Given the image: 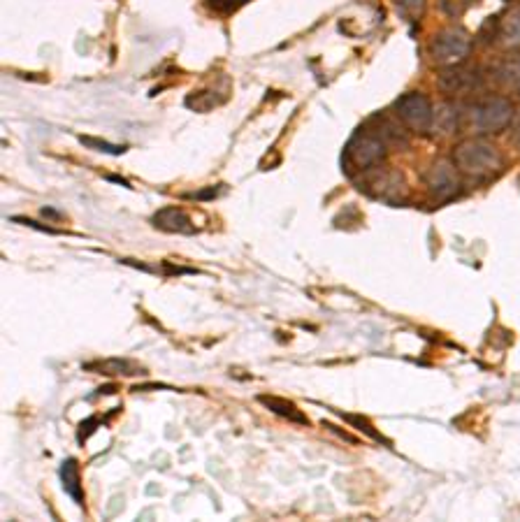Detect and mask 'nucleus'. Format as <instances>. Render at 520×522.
<instances>
[{
	"instance_id": "1",
	"label": "nucleus",
	"mask_w": 520,
	"mask_h": 522,
	"mask_svg": "<svg viewBox=\"0 0 520 522\" xmlns=\"http://www.w3.org/2000/svg\"><path fill=\"white\" fill-rule=\"evenodd\" d=\"M451 161L462 177L474 181H490L504 170V158L495 144L483 137H469L453 149Z\"/></svg>"
},
{
	"instance_id": "4",
	"label": "nucleus",
	"mask_w": 520,
	"mask_h": 522,
	"mask_svg": "<svg viewBox=\"0 0 520 522\" xmlns=\"http://www.w3.org/2000/svg\"><path fill=\"white\" fill-rule=\"evenodd\" d=\"M516 121L514 103L504 96H490L472 107V126L479 135H497Z\"/></svg>"
},
{
	"instance_id": "8",
	"label": "nucleus",
	"mask_w": 520,
	"mask_h": 522,
	"mask_svg": "<svg viewBox=\"0 0 520 522\" xmlns=\"http://www.w3.org/2000/svg\"><path fill=\"white\" fill-rule=\"evenodd\" d=\"M481 75L476 68H469V65H451V68H444L442 75L437 79L439 91L444 96H465V93H472L479 89Z\"/></svg>"
},
{
	"instance_id": "7",
	"label": "nucleus",
	"mask_w": 520,
	"mask_h": 522,
	"mask_svg": "<svg viewBox=\"0 0 520 522\" xmlns=\"http://www.w3.org/2000/svg\"><path fill=\"white\" fill-rule=\"evenodd\" d=\"M462 174L455 168L449 158H437L435 163L428 165V170L423 172V184L428 186L432 198L437 200H453L458 198L462 191Z\"/></svg>"
},
{
	"instance_id": "6",
	"label": "nucleus",
	"mask_w": 520,
	"mask_h": 522,
	"mask_svg": "<svg viewBox=\"0 0 520 522\" xmlns=\"http://www.w3.org/2000/svg\"><path fill=\"white\" fill-rule=\"evenodd\" d=\"M397 119L404 123V128L416 135L432 133V119H435V105L425 93H404L395 103Z\"/></svg>"
},
{
	"instance_id": "9",
	"label": "nucleus",
	"mask_w": 520,
	"mask_h": 522,
	"mask_svg": "<svg viewBox=\"0 0 520 522\" xmlns=\"http://www.w3.org/2000/svg\"><path fill=\"white\" fill-rule=\"evenodd\" d=\"M490 40L500 49H507V52L520 49V5L509 7V10L495 21L493 38Z\"/></svg>"
},
{
	"instance_id": "17",
	"label": "nucleus",
	"mask_w": 520,
	"mask_h": 522,
	"mask_svg": "<svg viewBox=\"0 0 520 522\" xmlns=\"http://www.w3.org/2000/svg\"><path fill=\"white\" fill-rule=\"evenodd\" d=\"M86 144H93V147H103V151H107V154H121L124 151V147H114V144H105L100 140H89V137H84Z\"/></svg>"
},
{
	"instance_id": "13",
	"label": "nucleus",
	"mask_w": 520,
	"mask_h": 522,
	"mask_svg": "<svg viewBox=\"0 0 520 522\" xmlns=\"http://www.w3.org/2000/svg\"><path fill=\"white\" fill-rule=\"evenodd\" d=\"M493 79L500 86H520V58H507L493 70Z\"/></svg>"
},
{
	"instance_id": "2",
	"label": "nucleus",
	"mask_w": 520,
	"mask_h": 522,
	"mask_svg": "<svg viewBox=\"0 0 520 522\" xmlns=\"http://www.w3.org/2000/svg\"><path fill=\"white\" fill-rule=\"evenodd\" d=\"M386 154H388V142L384 140V135H381L377 128L374 130L360 128L358 133L353 135L349 147H346L342 163L346 172L360 174L384 163Z\"/></svg>"
},
{
	"instance_id": "10",
	"label": "nucleus",
	"mask_w": 520,
	"mask_h": 522,
	"mask_svg": "<svg viewBox=\"0 0 520 522\" xmlns=\"http://www.w3.org/2000/svg\"><path fill=\"white\" fill-rule=\"evenodd\" d=\"M154 226L165 232H191L193 230L189 214H184L182 209H177V207L161 209V212L154 216Z\"/></svg>"
},
{
	"instance_id": "15",
	"label": "nucleus",
	"mask_w": 520,
	"mask_h": 522,
	"mask_svg": "<svg viewBox=\"0 0 520 522\" xmlns=\"http://www.w3.org/2000/svg\"><path fill=\"white\" fill-rule=\"evenodd\" d=\"M425 5H428L425 0H395L397 12H400L407 21H414V24L416 21H421Z\"/></svg>"
},
{
	"instance_id": "11",
	"label": "nucleus",
	"mask_w": 520,
	"mask_h": 522,
	"mask_svg": "<svg viewBox=\"0 0 520 522\" xmlns=\"http://www.w3.org/2000/svg\"><path fill=\"white\" fill-rule=\"evenodd\" d=\"M460 128V112L455 110L453 103H444L442 107H437L435 119H432V130H437L439 135H451L458 133Z\"/></svg>"
},
{
	"instance_id": "5",
	"label": "nucleus",
	"mask_w": 520,
	"mask_h": 522,
	"mask_svg": "<svg viewBox=\"0 0 520 522\" xmlns=\"http://www.w3.org/2000/svg\"><path fill=\"white\" fill-rule=\"evenodd\" d=\"M469 54H472V35L460 26L442 28L430 42L432 61L444 68L465 63Z\"/></svg>"
},
{
	"instance_id": "18",
	"label": "nucleus",
	"mask_w": 520,
	"mask_h": 522,
	"mask_svg": "<svg viewBox=\"0 0 520 522\" xmlns=\"http://www.w3.org/2000/svg\"><path fill=\"white\" fill-rule=\"evenodd\" d=\"M514 144L520 149V119L516 123V130H514Z\"/></svg>"
},
{
	"instance_id": "12",
	"label": "nucleus",
	"mask_w": 520,
	"mask_h": 522,
	"mask_svg": "<svg viewBox=\"0 0 520 522\" xmlns=\"http://www.w3.org/2000/svg\"><path fill=\"white\" fill-rule=\"evenodd\" d=\"M61 481H63V488L70 492L72 499H77L79 504H82V485H79V469H77V462L75 460H65L61 464V471H59Z\"/></svg>"
},
{
	"instance_id": "14",
	"label": "nucleus",
	"mask_w": 520,
	"mask_h": 522,
	"mask_svg": "<svg viewBox=\"0 0 520 522\" xmlns=\"http://www.w3.org/2000/svg\"><path fill=\"white\" fill-rule=\"evenodd\" d=\"M258 400L263 402L270 411L279 413V416H284V418H288V420H295V423H307V418L302 416L300 411H295L291 404L284 402V400H279V397H258Z\"/></svg>"
},
{
	"instance_id": "3",
	"label": "nucleus",
	"mask_w": 520,
	"mask_h": 522,
	"mask_svg": "<svg viewBox=\"0 0 520 522\" xmlns=\"http://www.w3.org/2000/svg\"><path fill=\"white\" fill-rule=\"evenodd\" d=\"M358 186L360 191H365L370 198L384 200L388 205H400V202L409 198V186L404 174L393 168H381V165L367 172H360Z\"/></svg>"
},
{
	"instance_id": "16",
	"label": "nucleus",
	"mask_w": 520,
	"mask_h": 522,
	"mask_svg": "<svg viewBox=\"0 0 520 522\" xmlns=\"http://www.w3.org/2000/svg\"><path fill=\"white\" fill-rule=\"evenodd\" d=\"M209 7H214L216 12H233L237 7L249 3V0H207Z\"/></svg>"
}]
</instances>
